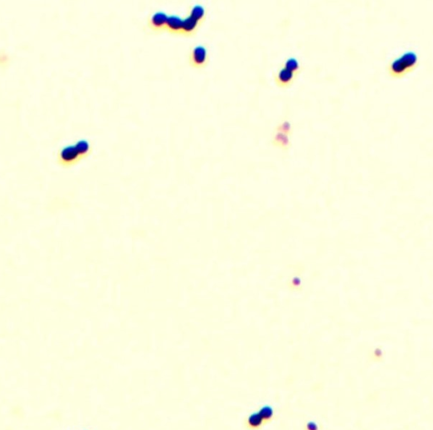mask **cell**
Returning a JSON list of instances; mask_svg holds the SVG:
<instances>
[{"mask_svg":"<svg viewBox=\"0 0 433 430\" xmlns=\"http://www.w3.org/2000/svg\"><path fill=\"white\" fill-rule=\"evenodd\" d=\"M207 15V8L201 3L191 6L185 16L168 14L164 10H157L151 13L147 17L146 29L152 34L168 33L191 38L198 33L205 22Z\"/></svg>","mask_w":433,"mask_h":430,"instance_id":"obj_1","label":"cell"},{"mask_svg":"<svg viewBox=\"0 0 433 430\" xmlns=\"http://www.w3.org/2000/svg\"><path fill=\"white\" fill-rule=\"evenodd\" d=\"M91 152V141L87 139H80L74 144L61 147L58 151L56 162L62 168H72L87 158Z\"/></svg>","mask_w":433,"mask_h":430,"instance_id":"obj_2","label":"cell"},{"mask_svg":"<svg viewBox=\"0 0 433 430\" xmlns=\"http://www.w3.org/2000/svg\"><path fill=\"white\" fill-rule=\"evenodd\" d=\"M419 65V56L416 52L409 50L403 53L388 63L387 70L393 79H401L411 74Z\"/></svg>","mask_w":433,"mask_h":430,"instance_id":"obj_3","label":"cell"},{"mask_svg":"<svg viewBox=\"0 0 433 430\" xmlns=\"http://www.w3.org/2000/svg\"><path fill=\"white\" fill-rule=\"evenodd\" d=\"M301 70L299 60L296 58H289L274 75V81L280 88H289L293 85Z\"/></svg>","mask_w":433,"mask_h":430,"instance_id":"obj_4","label":"cell"},{"mask_svg":"<svg viewBox=\"0 0 433 430\" xmlns=\"http://www.w3.org/2000/svg\"><path fill=\"white\" fill-rule=\"evenodd\" d=\"M210 63L209 50L205 44H196L191 47L188 56L190 67L195 69H203Z\"/></svg>","mask_w":433,"mask_h":430,"instance_id":"obj_5","label":"cell"},{"mask_svg":"<svg viewBox=\"0 0 433 430\" xmlns=\"http://www.w3.org/2000/svg\"><path fill=\"white\" fill-rule=\"evenodd\" d=\"M292 134V126L288 120H283L274 132L272 144L276 147L287 151L290 147V134Z\"/></svg>","mask_w":433,"mask_h":430,"instance_id":"obj_6","label":"cell"}]
</instances>
